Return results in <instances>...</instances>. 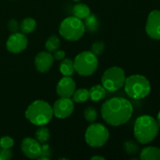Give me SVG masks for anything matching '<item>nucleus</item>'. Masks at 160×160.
Returning a JSON list of instances; mask_svg holds the SVG:
<instances>
[{
  "instance_id": "obj_1",
  "label": "nucleus",
  "mask_w": 160,
  "mask_h": 160,
  "mask_svg": "<svg viewBox=\"0 0 160 160\" xmlns=\"http://www.w3.org/2000/svg\"><path fill=\"white\" fill-rule=\"evenodd\" d=\"M133 106L128 99L122 97L109 98L103 103L101 115L103 120L113 127L126 123L131 118Z\"/></svg>"
},
{
  "instance_id": "obj_2",
  "label": "nucleus",
  "mask_w": 160,
  "mask_h": 160,
  "mask_svg": "<svg viewBox=\"0 0 160 160\" xmlns=\"http://www.w3.org/2000/svg\"><path fill=\"white\" fill-rule=\"evenodd\" d=\"M159 131L157 120L149 115L138 117L134 125V135L136 140L142 145L152 142Z\"/></svg>"
},
{
  "instance_id": "obj_3",
  "label": "nucleus",
  "mask_w": 160,
  "mask_h": 160,
  "mask_svg": "<svg viewBox=\"0 0 160 160\" xmlns=\"http://www.w3.org/2000/svg\"><path fill=\"white\" fill-rule=\"evenodd\" d=\"M25 117L32 124L44 126L49 123L52 118V107L47 102L36 100L26 109Z\"/></svg>"
},
{
  "instance_id": "obj_4",
  "label": "nucleus",
  "mask_w": 160,
  "mask_h": 160,
  "mask_svg": "<svg viewBox=\"0 0 160 160\" xmlns=\"http://www.w3.org/2000/svg\"><path fill=\"white\" fill-rule=\"evenodd\" d=\"M123 85L127 95L134 99H142L148 96L151 92L149 81L142 75L130 76L126 78Z\"/></svg>"
},
{
  "instance_id": "obj_5",
  "label": "nucleus",
  "mask_w": 160,
  "mask_h": 160,
  "mask_svg": "<svg viewBox=\"0 0 160 160\" xmlns=\"http://www.w3.org/2000/svg\"><path fill=\"white\" fill-rule=\"evenodd\" d=\"M59 32L66 40L75 42L83 37L85 32V27L81 19L70 17L62 20L59 26Z\"/></svg>"
},
{
  "instance_id": "obj_6",
  "label": "nucleus",
  "mask_w": 160,
  "mask_h": 160,
  "mask_svg": "<svg viewBox=\"0 0 160 160\" xmlns=\"http://www.w3.org/2000/svg\"><path fill=\"white\" fill-rule=\"evenodd\" d=\"M75 71L81 76H91L96 71L98 66L97 56L92 52L84 51L79 53L73 60Z\"/></svg>"
},
{
  "instance_id": "obj_7",
  "label": "nucleus",
  "mask_w": 160,
  "mask_h": 160,
  "mask_svg": "<svg viewBox=\"0 0 160 160\" xmlns=\"http://www.w3.org/2000/svg\"><path fill=\"white\" fill-rule=\"evenodd\" d=\"M125 80L124 70L119 67H112L104 72L102 77V84L106 91L117 92L123 87Z\"/></svg>"
},
{
  "instance_id": "obj_8",
  "label": "nucleus",
  "mask_w": 160,
  "mask_h": 160,
  "mask_svg": "<svg viewBox=\"0 0 160 160\" xmlns=\"http://www.w3.org/2000/svg\"><path fill=\"white\" fill-rule=\"evenodd\" d=\"M109 132L107 128L102 123H92L85 131V142L89 146L99 148L108 142Z\"/></svg>"
},
{
  "instance_id": "obj_9",
  "label": "nucleus",
  "mask_w": 160,
  "mask_h": 160,
  "mask_svg": "<svg viewBox=\"0 0 160 160\" xmlns=\"http://www.w3.org/2000/svg\"><path fill=\"white\" fill-rule=\"evenodd\" d=\"M74 110V104L71 98H60L55 102L52 106L53 116L59 119L70 117Z\"/></svg>"
},
{
  "instance_id": "obj_10",
  "label": "nucleus",
  "mask_w": 160,
  "mask_h": 160,
  "mask_svg": "<svg viewBox=\"0 0 160 160\" xmlns=\"http://www.w3.org/2000/svg\"><path fill=\"white\" fill-rule=\"evenodd\" d=\"M28 38L23 33H12L6 41V46L9 52L18 54L26 49L28 46Z\"/></svg>"
},
{
  "instance_id": "obj_11",
  "label": "nucleus",
  "mask_w": 160,
  "mask_h": 160,
  "mask_svg": "<svg viewBox=\"0 0 160 160\" xmlns=\"http://www.w3.org/2000/svg\"><path fill=\"white\" fill-rule=\"evenodd\" d=\"M145 31L151 38L160 40V10L155 9L148 15Z\"/></svg>"
},
{
  "instance_id": "obj_12",
  "label": "nucleus",
  "mask_w": 160,
  "mask_h": 160,
  "mask_svg": "<svg viewBox=\"0 0 160 160\" xmlns=\"http://www.w3.org/2000/svg\"><path fill=\"white\" fill-rule=\"evenodd\" d=\"M21 150L25 156L29 159H38L42 153V145L32 138H26L21 142Z\"/></svg>"
},
{
  "instance_id": "obj_13",
  "label": "nucleus",
  "mask_w": 160,
  "mask_h": 160,
  "mask_svg": "<svg viewBox=\"0 0 160 160\" xmlns=\"http://www.w3.org/2000/svg\"><path fill=\"white\" fill-rule=\"evenodd\" d=\"M76 90V83L70 77L64 76L56 86V92L60 98H71Z\"/></svg>"
},
{
  "instance_id": "obj_14",
  "label": "nucleus",
  "mask_w": 160,
  "mask_h": 160,
  "mask_svg": "<svg viewBox=\"0 0 160 160\" xmlns=\"http://www.w3.org/2000/svg\"><path fill=\"white\" fill-rule=\"evenodd\" d=\"M54 57L48 52H41L34 59V66L40 73H46L52 68L54 62Z\"/></svg>"
},
{
  "instance_id": "obj_15",
  "label": "nucleus",
  "mask_w": 160,
  "mask_h": 160,
  "mask_svg": "<svg viewBox=\"0 0 160 160\" xmlns=\"http://www.w3.org/2000/svg\"><path fill=\"white\" fill-rule=\"evenodd\" d=\"M142 160H160V148L154 146L145 147L141 151Z\"/></svg>"
},
{
  "instance_id": "obj_16",
  "label": "nucleus",
  "mask_w": 160,
  "mask_h": 160,
  "mask_svg": "<svg viewBox=\"0 0 160 160\" xmlns=\"http://www.w3.org/2000/svg\"><path fill=\"white\" fill-rule=\"evenodd\" d=\"M106 90L102 85L96 84L89 90V98L93 102H99L105 98Z\"/></svg>"
},
{
  "instance_id": "obj_17",
  "label": "nucleus",
  "mask_w": 160,
  "mask_h": 160,
  "mask_svg": "<svg viewBox=\"0 0 160 160\" xmlns=\"http://www.w3.org/2000/svg\"><path fill=\"white\" fill-rule=\"evenodd\" d=\"M59 71L63 76L70 77L75 71L73 61L70 59H63L59 64Z\"/></svg>"
},
{
  "instance_id": "obj_18",
  "label": "nucleus",
  "mask_w": 160,
  "mask_h": 160,
  "mask_svg": "<svg viewBox=\"0 0 160 160\" xmlns=\"http://www.w3.org/2000/svg\"><path fill=\"white\" fill-rule=\"evenodd\" d=\"M73 16L77 18H79L81 20L85 19L89 14L91 13L90 8L84 3H78L76 4L73 8Z\"/></svg>"
},
{
  "instance_id": "obj_19",
  "label": "nucleus",
  "mask_w": 160,
  "mask_h": 160,
  "mask_svg": "<svg viewBox=\"0 0 160 160\" xmlns=\"http://www.w3.org/2000/svg\"><path fill=\"white\" fill-rule=\"evenodd\" d=\"M84 20L85 30L87 29L90 32H95L99 28V20H98V17L95 14L90 13Z\"/></svg>"
},
{
  "instance_id": "obj_20",
  "label": "nucleus",
  "mask_w": 160,
  "mask_h": 160,
  "mask_svg": "<svg viewBox=\"0 0 160 160\" xmlns=\"http://www.w3.org/2000/svg\"><path fill=\"white\" fill-rule=\"evenodd\" d=\"M36 26L37 23L34 19L31 17H27L23 19L20 23V31L23 34H30L36 29Z\"/></svg>"
},
{
  "instance_id": "obj_21",
  "label": "nucleus",
  "mask_w": 160,
  "mask_h": 160,
  "mask_svg": "<svg viewBox=\"0 0 160 160\" xmlns=\"http://www.w3.org/2000/svg\"><path fill=\"white\" fill-rule=\"evenodd\" d=\"M72 100L77 103H83L89 99V90L86 88H80L75 90L72 95Z\"/></svg>"
},
{
  "instance_id": "obj_22",
  "label": "nucleus",
  "mask_w": 160,
  "mask_h": 160,
  "mask_svg": "<svg viewBox=\"0 0 160 160\" xmlns=\"http://www.w3.org/2000/svg\"><path fill=\"white\" fill-rule=\"evenodd\" d=\"M60 47V40L56 35H52L45 42V48L48 52H54Z\"/></svg>"
},
{
  "instance_id": "obj_23",
  "label": "nucleus",
  "mask_w": 160,
  "mask_h": 160,
  "mask_svg": "<svg viewBox=\"0 0 160 160\" xmlns=\"http://www.w3.org/2000/svg\"><path fill=\"white\" fill-rule=\"evenodd\" d=\"M36 140L38 141L41 144L46 143L50 138V131L47 128L41 126L40 128L36 131L35 132Z\"/></svg>"
},
{
  "instance_id": "obj_24",
  "label": "nucleus",
  "mask_w": 160,
  "mask_h": 160,
  "mask_svg": "<svg viewBox=\"0 0 160 160\" xmlns=\"http://www.w3.org/2000/svg\"><path fill=\"white\" fill-rule=\"evenodd\" d=\"M123 149L128 155H136L139 152L140 148L134 141H127L123 144Z\"/></svg>"
},
{
  "instance_id": "obj_25",
  "label": "nucleus",
  "mask_w": 160,
  "mask_h": 160,
  "mask_svg": "<svg viewBox=\"0 0 160 160\" xmlns=\"http://www.w3.org/2000/svg\"><path fill=\"white\" fill-rule=\"evenodd\" d=\"M84 117L87 121L94 123L98 118V112L96 109L92 106H88L84 111Z\"/></svg>"
},
{
  "instance_id": "obj_26",
  "label": "nucleus",
  "mask_w": 160,
  "mask_h": 160,
  "mask_svg": "<svg viewBox=\"0 0 160 160\" xmlns=\"http://www.w3.org/2000/svg\"><path fill=\"white\" fill-rule=\"evenodd\" d=\"M104 50L105 44L102 41H97V42H94L92 45V48H91V52H92L97 56L102 54Z\"/></svg>"
},
{
  "instance_id": "obj_27",
  "label": "nucleus",
  "mask_w": 160,
  "mask_h": 160,
  "mask_svg": "<svg viewBox=\"0 0 160 160\" xmlns=\"http://www.w3.org/2000/svg\"><path fill=\"white\" fill-rule=\"evenodd\" d=\"M14 145V140L9 136H3L0 138V148H11Z\"/></svg>"
},
{
  "instance_id": "obj_28",
  "label": "nucleus",
  "mask_w": 160,
  "mask_h": 160,
  "mask_svg": "<svg viewBox=\"0 0 160 160\" xmlns=\"http://www.w3.org/2000/svg\"><path fill=\"white\" fill-rule=\"evenodd\" d=\"M52 156V151L50 146L46 143H44L42 145V153H41L39 159H49Z\"/></svg>"
},
{
  "instance_id": "obj_29",
  "label": "nucleus",
  "mask_w": 160,
  "mask_h": 160,
  "mask_svg": "<svg viewBox=\"0 0 160 160\" xmlns=\"http://www.w3.org/2000/svg\"><path fill=\"white\" fill-rule=\"evenodd\" d=\"M0 156H1L2 160L10 159L12 157V152L10 150V148H1V149H0Z\"/></svg>"
},
{
  "instance_id": "obj_30",
  "label": "nucleus",
  "mask_w": 160,
  "mask_h": 160,
  "mask_svg": "<svg viewBox=\"0 0 160 160\" xmlns=\"http://www.w3.org/2000/svg\"><path fill=\"white\" fill-rule=\"evenodd\" d=\"M8 28H9V31H11L12 33H15L17 32L19 29V24L18 22L16 20H10L8 23Z\"/></svg>"
},
{
  "instance_id": "obj_31",
  "label": "nucleus",
  "mask_w": 160,
  "mask_h": 160,
  "mask_svg": "<svg viewBox=\"0 0 160 160\" xmlns=\"http://www.w3.org/2000/svg\"><path fill=\"white\" fill-rule=\"evenodd\" d=\"M53 57H54V59L58 61L62 60L63 59H65L66 53L63 50H56V51L54 52V54L52 55Z\"/></svg>"
},
{
  "instance_id": "obj_32",
  "label": "nucleus",
  "mask_w": 160,
  "mask_h": 160,
  "mask_svg": "<svg viewBox=\"0 0 160 160\" xmlns=\"http://www.w3.org/2000/svg\"><path fill=\"white\" fill-rule=\"evenodd\" d=\"M91 159H105V158L102 157V156H92V158H91Z\"/></svg>"
},
{
  "instance_id": "obj_33",
  "label": "nucleus",
  "mask_w": 160,
  "mask_h": 160,
  "mask_svg": "<svg viewBox=\"0 0 160 160\" xmlns=\"http://www.w3.org/2000/svg\"><path fill=\"white\" fill-rule=\"evenodd\" d=\"M157 122H158V124H159V127L160 128V111L158 114V117H157Z\"/></svg>"
},
{
  "instance_id": "obj_34",
  "label": "nucleus",
  "mask_w": 160,
  "mask_h": 160,
  "mask_svg": "<svg viewBox=\"0 0 160 160\" xmlns=\"http://www.w3.org/2000/svg\"><path fill=\"white\" fill-rule=\"evenodd\" d=\"M73 2H80L81 1V0H73Z\"/></svg>"
},
{
  "instance_id": "obj_35",
  "label": "nucleus",
  "mask_w": 160,
  "mask_h": 160,
  "mask_svg": "<svg viewBox=\"0 0 160 160\" xmlns=\"http://www.w3.org/2000/svg\"><path fill=\"white\" fill-rule=\"evenodd\" d=\"M0 160H2V157H1V156H0Z\"/></svg>"
}]
</instances>
